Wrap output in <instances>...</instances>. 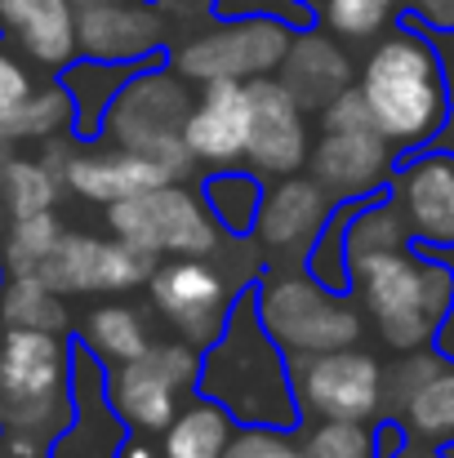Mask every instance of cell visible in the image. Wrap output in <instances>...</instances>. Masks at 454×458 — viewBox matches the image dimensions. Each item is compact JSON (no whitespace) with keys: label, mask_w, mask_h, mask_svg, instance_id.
I'll use <instances>...</instances> for the list:
<instances>
[{"label":"cell","mask_w":454,"mask_h":458,"mask_svg":"<svg viewBox=\"0 0 454 458\" xmlns=\"http://www.w3.org/2000/svg\"><path fill=\"white\" fill-rule=\"evenodd\" d=\"M196 383L245 428H295L299 401L290 387V360L263 329L254 299H232L218 338L201 352Z\"/></svg>","instance_id":"obj_1"},{"label":"cell","mask_w":454,"mask_h":458,"mask_svg":"<svg viewBox=\"0 0 454 458\" xmlns=\"http://www.w3.org/2000/svg\"><path fill=\"white\" fill-rule=\"evenodd\" d=\"M361 98L379 125V134L397 152L433 148L450 116V81L437 45L424 27H401L374 45L361 67Z\"/></svg>","instance_id":"obj_2"},{"label":"cell","mask_w":454,"mask_h":458,"mask_svg":"<svg viewBox=\"0 0 454 458\" xmlns=\"http://www.w3.org/2000/svg\"><path fill=\"white\" fill-rule=\"evenodd\" d=\"M347 285H356L361 307L374 316L379 334L397 352L433 347L454 303V272L437 250L397 245L347 263Z\"/></svg>","instance_id":"obj_3"},{"label":"cell","mask_w":454,"mask_h":458,"mask_svg":"<svg viewBox=\"0 0 454 458\" xmlns=\"http://www.w3.org/2000/svg\"><path fill=\"white\" fill-rule=\"evenodd\" d=\"M72 352L49 329H0V428L13 458H36L45 437L72 414Z\"/></svg>","instance_id":"obj_4"},{"label":"cell","mask_w":454,"mask_h":458,"mask_svg":"<svg viewBox=\"0 0 454 458\" xmlns=\"http://www.w3.org/2000/svg\"><path fill=\"white\" fill-rule=\"evenodd\" d=\"M254 311L272 343L290 356H316L334 347H352L361 338V311L343 290H325L307 272L295 276H268L263 290L254 294Z\"/></svg>","instance_id":"obj_5"},{"label":"cell","mask_w":454,"mask_h":458,"mask_svg":"<svg viewBox=\"0 0 454 458\" xmlns=\"http://www.w3.org/2000/svg\"><path fill=\"white\" fill-rule=\"evenodd\" d=\"M107 223L121 241L148 250V254H174V259H205L218 250L223 227L205 209V200L187 187L156 182L148 191H134L125 200L107 205Z\"/></svg>","instance_id":"obj_6"},{"label":"cell","mask_w":454,"mask_h":458,"mask_svg":"<svg viewBox=\"0 0 454 458\" xmlns=\"http://www.w3.org/2000/svg\"><path fill=\"white\" fill-rule=\"evenodd\" d=\"M187 89L151 67V72H139L134 81L121 85V94L112 98V116H107V130L116 134L121 148L156 160L169 178L187 174L192 169V152L183 143V121H187Z\"/></svg>","instance_id":"obj_7"},{"label":"cell","mask_w":454,"mask_h":458,"mask_svg":"<svg viewBox=\"0 0 454 458\" xmlns=\"http://www.w3.org/2000/svg\"><path fill=\"white\" fill-rule=\"evenodd\" d=\"M196 369L201 356L192 352V343H148L107 378V405L134 432H165L178 396L196 383Z\"/></svg>","instance_id":"obj_8"},{"label":"cell","mask_w":454,"mask_h":458,"mask_svg":"<svg viewBox=\"0 0 454 458\" xmlns=\"http://www.w3.org/2000/svg\"><path fill=\"white\" fill-rule=\"evenodd\" d=\"M290 387L299 414L316 419H365L383 414V365L361 347H334L290 360Z\"/></svg>","instance_id":"obj_9"},{"label":"cell","mask_w":454,"mask_h":458,"mask_svg":"<svg viewBox=\"0 0 454 458\" xmlns=\"http://www.w3.org/2000/svg\"><path fill=\"white\" fill-rule=\"evenodd\" d=\"M156 267V254L130 245V241H99L85 232H63L54 241V250L45 254V263L36 267V276L58 290V294H116V290H134L143 285Z\"/></svg>","instance_id":"obj_10"},{"label":"cell","mask_w":454,"mask_h":458,"mask_svg":"<svg viewBox=\"0 0 454 458\" xmlns=\"http://www.w3.org/2000/svg\"><path fill=\"white\" fill-rule=\"evenodd\" d=\"M286 49H290V27L281 18L245 13L192 40L178 54V72L187 81H254V76L277 72Z\"/></svg>","instance_id":"obj_11"},{"label":"cell","mask_w":454,"mask_h":458,"mask_svg":"<svg viewBox=\"0 0 454 458\" xmlns=\"http://www.w3.org/2000/svg\"><path fill=\"white\" fill-rule=\"evenodd\" d=\"M151 303L160 307V316L174 325V334L192 347H210L232 311V285L223 281V272L205 259H174V263H156L148 276Z\"/></svg>","instance_id":"obj_12"},{"label":"cell","mask_w":454,"mask_h":458,"mask_svg":"<svg viewBox=\"0 0 454 458\" xmlns=\"http://www.w3.org/2000/svg\"><path fill=\"white\" fill-rule=\"evenodd\" d=\"M307 165H312V178L334 200H365L392 182L397 148L379 134V125L321 130L316 148H307Z\"/></svg>","instance_id":"obj_13"},{"label":"cell","mask_w":454,"mask_h":458,"mask_svg":"<svg viewBox=\"0 0 454 458\" xmlns=\"http://www.w3.org/2000/svg\"><path fill=\"white\" fill-rule=\"evenodd\" d=\"M250 89V134H245V156L254 174L286 178L307 165V121H303L299 98L277 81V76H254L245 81Z\"/></svg>","instance_id":"obj_14"},{"label":"cell","mask_w":454,"mask_h":458,"mask_svg":"<svg viewBox=\"0 0 454 458\" xmlns=\"http://www.w3.org/2000/svg\"><path fill=\"white\" fill-rule=\"evenodd\" d=\"M392 205L401 209L410 241L424 250L454 245V152H424L392 174Z\"/></svg>","instance_id":"obj_15"},{"label":"cell","mask_w":454,"mask_h":458,"mask_svg":"<svg viewBox=\"0 0 454 458\" xmlns=\"http://www.w3.org/2000/svg\"><path fill=\"white\" fill-rule=\"evenodd\" d=\"M334 196L316 182V178H295L286 174L268 196H259L254 209V236L268 254L281 259H299L312 250V241L321 236L325 218L334 214Z\"/></svg>","instance_id":"obj_16"},{"label":"cell","mask_w":454,"mask_h":458,"mask_svg":"<svg viewBox=\"0 0 454 458\" xmlns=\"http://www.w3.org/2000/svg\"><path fill=\"white\" fill-rule=\"evenodd\" d=\"M250 134V89L245 81H201V98L187 107L183 143L192 160L232 165L245 156Z\"/></svg>","instance_id":"obj_17"},{"label":"cell","mask_w":454,"mask_h":458,"mask_svg":"<svg viewBox=\"0 0 454 458\" xmlns=\"http://www.w3.org/2000/svg\"><path fill=\"white\" fill-rule=\"evenodd\" d=\"M76 49L99 63H139L160 49V18L143 4L103 0L76 9Z\"/></svg>","instance_id":"obj_18"},{"label":"cell","mask_w":454,"mask_h":458,"mask_svg":"<svg viewBox=\"0 0 454 458\" xmlns=\"http://www.w3.org/2000/svg\"><path fill=\"white\" fill-rule=\"evenodd\" d=\"M0 31L45 67H72L81 54L72 0H0Z\"/></svg>","instance_id":"obj_19"},{"label":"cell","mask_w":454,"mask_h":458,"mask_svg":"<svg viewBox=\"0 0 454 458\" xmlns=\"http://www.w3.org/2000/svg\"><path fill=\"white\" fill-rule=\"evenodd\" d=\"M54 152H58V148H54ZM58 182H67V187H72L76 196H85V200L112 205V200L134 196V191H148L156 182H169V174H165L156 160H148V156L130 152V148H116V152L63 156Z\"/></svg>","instance_id":"obj_20"},{"label":"cell","mask_w":454,"mask_h":458,"mask_svg":"<svg viewBox=\"0 0 454 458\" xmlns=\"http://www.w3.org/2000/svg\"><path fill=\"white\" fill-rule=\"evenodd\" d=\"M277 81L299 98L303 112H321L334 94H343L352 85V63L330 36L299 31V36H290V49L281 58V76Z\"/></svg>","instance_id":"obj_21"},{"label":"cell","mask_w":454,"mask_h":458,"mask_svg":"<svg viewBox=\"0 0 454 458\" xmlns=\"http://www.w3.org/2000/svg\"><path fill=\"white\" fill-rule=\"evenodd\" d=\"M392 419L415 441H450L454 437V360L441 356V365L415 383V392L401 401V410Z\"/></svg>","instance_id":"obj_22"},{"label":"cell","mask_w":454,"mask_h":458,"mask_svg":"<svg viewBox=\"0 0 454 458\" xmlns=\"http://www.w3.org/2000/svg\"><path fill=\"white\" fill-rule=\"evenodd\" d=\"M232 414L218 401H196L187 410H178L165 428V445L160 458H223L232 445Z\"/></svg>","instance_id":"obj_23"},{"label":"cell","mask_w":454,"mask_h":458,"mask_svg":"<svg viewBox=\"0 0 454 458\" xmlns=\"http://www.w3.org/2000/svg\"><path fill=\"white\" fill-rule=\"evenodd\" d=\"M0 325L13 329H49L63 334L67 329V307L63 294L49 290L36 272H13L0 290Z\"/></svg>","instance_id":"obj_24"},{"label":"cell","mask_w":454,"mask_h":458,"mask_svg":"<svg viewBox=\"0 0 454 458\" xmlns=\"http://www.w3.org/2000/svg\"><path fill=\"white\" fill-rule=\"evenodd\" d=\"M148 343H151L148 320L134 307H94L85 316V347L99 360H112V365L134 360Z\"/></svg>","instance_id":"obj_25"},{"label":"cell","mask_w":454,"mask_h":458,"mask_svg":"<svg viewBox=\"0 0 454 458\" xmlns=\"http://www.w3.org/2000/svg\"><path fill=\"white\" fill-rule=\"evenodd\" d=\"M299 458H383V441L365 419H321L299 441Z\"/></svg>","instance_id":"obj_26"},{"label":"cell","mask_w":454,"mask_h":458,"mask_svg":"<svg viewBox=\"0 0 454 458\" xmlns=\"http://www.w3.org/2000/svg\"><path fill=\"white\" fill-rule=\"evenodd\" d=\"M259 182L250 174L223 169L214 178H205V209L214 214V223L232 236H245L254 227V209H259Z\"/></svg>","instance_id":"obj_27"},{"label":"cell","mask_w":454,"mask_h":458,"mask_svg":"<svg viewBox=\"0 0 454 458\" xmlns=\"http://www.w3.org/2000/svg\"><path fill=\"white\" fill-rule=\"evenodd\" d=\"M67 121H72V94L67 89H58V85L31 89L9 116H0V139H49Z\"/></svg>","instance_id":"obj_28"},{"label":"cell","mask_w":454,"mask_h":458,"mask_svg":"<svg viewBox=\"0 0 454 458\" xmlns=\"http://www.w3.org/2000/svg\"><path fill=\"white\" fill-rule=\"evenodd\" d=\"M58 236H63V227H58L54 209L13 218V227H9V236H4V250H0L9 276H13V272H36V267L45 263V254L54 250Z\"/></svg>","instance_id":"obj_29"},{"label":"cell","mask_w":454,"mask_h":458,"mask_svg":"<svg viewBox=\"0 0 454 458\" xmlns=\"http://www.w3.org/2000/svg\"><path fill=\"white\" fill-rule=\"evenodd\" d=\"M4 196H9V214L13 218L45 214V209H54L58 174L45 160H9L4 165Z\"/></svg>","instance_id":"obj_30"},{"label":"cell","mask_w":454,"mask_h":458,"mask_svg":"<svg viewBox=\"0 0 454 458\" xmlns=\"http://www.w3.org/2000/svg\"><path fill=\"white\" fill-rule=\"evenodd\" d=\"M401 0H325V22L343 40H370L388 27Z\"/></svg>","instance_id":"obj_31"},{"label":"cell","mask_w":454,"mask_h":458,"mask_svg":"<svg viewBox=\"0 0 454 458\" xmlns=\"http://www.w3.org/2000/svg\"><path fill=\"white\" fill-rule=\"evenodd\" d=\"M223 458H299V445H290L277 428H250V432L232 437Z\"/></svg>","instance_id":"obj_32"},{"label":"cell","mask_w":454,"mask_h":458,"mask_svg":"<svg viewBox=\"0 0 454 458\" xmlns=\"http://www.w3.org/2000/svg\"><path fill=\"white\" fill-rule=\"evenodd\" d=\"M223 18H245V13H263V18H281L286 27H307V4L299 0H218Z\"/></svg>","instance_id":"obj_33"},{"label":"cell","mask_w":454,"mask_h":458,"mask_svg":"<svg viewBox=\"0 0 454 458\" xmlns=\"http://www.w3.org/2000/svg\"><path fill=\"white\" fill-rule=\"evenodd\" d=\"M27 94H31V76H27V67H22L13 54L0 49V116H9Z\"/></svg>","instance_id":"obj_34"},{"label":"cell","mask_w":454,"mask_h":458,"mask_svg":"<svg viewBox=\"0 0 454 458\" xmlns=\"http://www.w3.org/2000/svg\"><path fill=\"white\" fill-rule=\"evenodd\" d=\"M415 18H424L419 27L428 31H454V0H401Z\"/></svg>","instance_id":"obj_35"},{"label":"cell","mask_w":454,"mask_h":458,"mask_svg":"<svg viewBox=\"0 0 454 458\" xmlns=\"http://www.w3.org/2000/svg\"><path fill=\"white\" fill-rule=\"evenodd\" d=\"M446 263H450V272H454V245L450 250H437ZM433 347L446 356V360H454V303H450V311H446V320H441V329H437V338H433Z\"/></svg>","instance_id":"obj_36"},{"label":"cell","mask_w":454,"mask_h":458,"mask_svg":"<svg viewBox=\"0 0 454 458\" xmlns=\"http://www.w3.org/2000/svg\"><path fill=\"white\" fill-rule=\"evenodd\" d=\"M388 458H446V454H441V450H428V445H410V441H401Z\"/></svg>","instance_id":"obj_37"},{"label":"cell","mask_w":454,"mask_h":458,"mask_svg":"<svg viewBox=\"0 0 454 458\" xmlns=\"http://www.w3.org/2000/svg\"><path fill=\"white\" fill-rule=\"evenodd\" d=\"M116 458H160L151 445H143V441H121L116 445Z\"/></svg>","instance_id":"obj_38"},{"label":"cell","mask_w":454,"mask_h":458,"mask_svg":"<svg viewBox=\"0 0 454 458\" xmlns=\"http://www.w3.org/2000/svg\"><path fill=\"white\" fill-rule=\"evenodd\" d=\"M72 4H76V9H81V4H103V0H72Z\"/></svg>","instance_id":"obj_39"}]
</instances>
